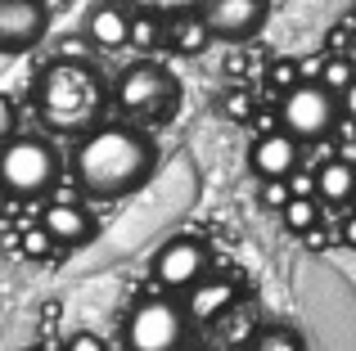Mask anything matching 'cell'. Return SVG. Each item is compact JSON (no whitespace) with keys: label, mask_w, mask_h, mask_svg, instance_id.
<instances>
[{"label":"cell","mask_w":356,"mask_h":351,"mask_svg":"<svg viewBox=\"0 0 356 351\" xmlns=\"http://www.w3.org/2000/svg\"><path fill=\"white\" fill-rule=\"evenodd\" d=\"M235 307V284L230 280H194L190 289H185V320H203V325H212V320L221 316V311Z\"/></svg>","instance_id":"obj_12"},{"label":"cell","mask_w":356,"mask_h":351,"mask_svg":"<svg viewBox=\"0 0 356 351\" xmlns=\"http://www.w3.org/2000/svg\"><path fill=\"white\" fill-rule=\"evenodd\" d=\"M27 351H45V347H27Z\"/></svg>","instance_id":"obj_30"},{"label":"cell","mask_w":356,"mask_h":351,"mask_svg":"<svg viewBox=\"0 0 356 351\" xmlns=\"http://www.w3.org/2000/svg\"><path fill=\"white\" fill-rule=\"evenodd\" d=\"M45 27H50V14L41 0H0V50L5 54L36 50Z\"/></svg>","instance_id":"obj_9"},{"label":"cell","mask_w":356,"mask_h":351,"mask_svg":"<svg viewBox=\"0 0 356 351\" xmlns=\"http://www.w3.org/2000/svg\"><path fill=\"white\" fill-rule=\"evenodd\" d=\"M9 126H14V99H9V95H0V135H5Z\"/></svg>","instance_id":"obj_28"},{"label":"cell","mask_w":356,"mask_h":351,"mask_svg":"<svg viewBox=\"0 0 356 351\" xmlns=\"http://www.w3.org/2000/svg\"><path fill=\"white\" fill-rule=\"evenodd\" d=\"M280 216H284V230L289 234H307V230L321 225V198H289L284 207H280Z\"/></svg>","instance_id":"obj_16"},{"label":"cell","mask_w":356,"mask_h":351,"mask_svg":"<svg viewBox=\"0 0 356 351\" xmlns=\"http://www.w3.org/2000/svg\"><path fill=\"white\" fill-rule=\"evenodd\" d=\"M226 117H230V122H248V117H252V90H248V81H239V86L226 90Z\"/></svg>","instance_id":"obj_20"},{"label":"cell","mask_w":356,"mask_h":351,"mask_svg":"<svg viewBox=\"0 0 356 351\" xmlns=\"http://www.w3.org/2000/svg\"><path fill=\"white\" fill-rule=\"evenodd\" d=\"M243 68H248V59H243V54L235 50V54H230V59H226V72H243Z\"/></svg>","instance_id":"obj_29"},{"label":"cell","mask_w":356,"mask_h":351,"mask_svg":"<svg viewBox=\"0 0 356 351\" xmlns=\"http://www.w3.org/2000/svg\"><path fill=\"white\" fill-rule=\"evenodd\" d=\"M352 189H356V171H352V162H343V158L321 162L316 176H312V194H321L330 207H348Z\"/></svg>","instance_id":"obj_14"},{"label":"cell","mask_w":356,"mask_h":351,"mask_svg":"<svg viewBox=\"0 0 356 351\" xmlns=\"http://www.w3.org/2000/svg\"><path fill=\"white\" fill-rule=\"evenodd\" d=\"M136 5H140V14H158V18H163V14H181V9H190L194 0H136Z\"/></svg>","instance_id":"obj_25"},{"label":"cell","mask_w":356,"mask_h":351,"mask_svg":"<svg viewBox=\"0 0 356 351\" xmlns=\"http://www.w3.org/2000/svg\"><path fill=\"white\" fill-rule=\"evenodd\" d=\"M243 334H252V316H248V320L235 316V320L226 325V338H230V343H243Z\"/></svg>","instance_id":"obj_27"},{"label":"cell","mask_w":356,"mask_h":351,"mask_svg":"<svg viewBox=\"0 0 356 351\" xmlns=\"http://www.w3.org/2000/svg\"><path fill=\"white\" fill-rule=\"evenodd\" d=\"M352 36H356V18L343 14L339 23L325 32V59H352Z\"/></svg>","instance_id":"obj_19"},{"label":"cell","mask_w":356,"mask_h":351,"mask_svg":"<svg viewBox=\"0 0 356 351\" xmlns=\"http://www.w3.org/2000/svg\"><path fill=\"white\" fill-rule=\"evenodd\" d=\"M108 108V86L86 59H54L36 77V113L50 131H81L99 126Z\"/></svg>","instance_id":"obj_2"},{"label":"cell","mask_w":356,"mask_h":351,"mask_svg":"<svg viewBox=\"0 0 356 351\" xmlns=\"http://www.w3.org/2000/svg\"><path fill=\"white\" fill-rule=\"evenodd\" d=\"M23 252L32 257V262H45V257L54 252V243H50V234H45L41 225H27L23 230Z\"/></svg>","instance_id":"obj_23"},{"label":"cell","mask_w":356,"mask_h":351,"mask_svg":"<svg viewBox=\"0 0 356 351\" xmlns=\"http://www.w3.org/2000/svg\"><path fill=\"white\" fill-rule=\"evenodd\" d=\"M59 180V153L41 135H9L0 144V185L18 198H36Z\"/></svg>","instance_id":"obj_4"},{"label":"cell","mask_w":356,"mask_h":351,"mask_svg":"<svg viewBox=\"0 0 356 351\" xmlns=\"http://www.w3.org/2000/svg\"><path fill=\"white\" fill-rule=\"evenodd\" d=\"M252 351H302V343H298L293 329H266Z\"/></svg>","instance_id":"obj_21"},{"label":"cell","mask_w":356,"mask_h":351,"mask_svg":"<svg viewBox=\"0 0 356 351\" xmlns=\"http://www.w3.org/2000/svg\"><path fill=\"white\" fill-rule=\"evenodd\" d=\"M203 271H208V248L190 234L167 239L154 257V280L163 284V289H176V293L190 289L194 280H203Z\"/></svg>","instance_id":"obj_8"},{"label":"cell","mask_w":356,"mask_h":351,"mask_svg":"<svg viewBox=\"0 0 356 351\" xmlns=\"http://www.w3.org/2000/svg\"><path fill=\"white\" fill-rule=\"evenodd\" d=\"M316 86H325L334 99L348 95L356 86V72H352V59H321V68H316Z\"/></svg>","instance_id":"obj_17"},{"label":"cell","mask_w":356,"mask_h":351,"mask_svg":"<svg viewBox=\"0 0 356 351\" xmlns=\"http://www.w3.org/2000/svg\"><path fill=\"white\" fill-rule=\"evenodd\" d=\"M199 18L208 36L221 41H252L266 23V0H203Z\"/></svg>","instance_id":"obj_7"},{"label":"cell","mask_w":356,"mask_h":351,"mask_svg":"<svg viewBox=\"0 0 356 351\" xmlns=\"http://www.w3.org/2000/svg\"><path fill=\"white\" fill-rule=\"evenodd\" d=\"M118 104V113L127 117V126H163L176 117V108H181V81L172 77V72L163 68V63L154 59H140L131 63V68H122V77L113 81V95H108Z\"/></svg>","instance_id":"obj_3"},{"label":"cell","mask_w":356,"mask_h":351,"mask_svg":"<svg viewBox=\"0 0 356 351\" xmlns=\"http://www.w3.org/2000/svg\"><path fill=\"white\" fill-rule=\"evenodd\" d=\"M257 198H261V207H270V212H280L293 194H289V180H261V189H257Z\"/></svg>","instance_id":"obj_24"},{"label":"cell","mask_w":356,"mask_h":351,"mask_svg":"<svg viewBox=\"0 0 356 351\" xmlns=\"http://www.w3.org/2000/svg\"><path fill=\"white\" fill-rule=\"evenodd\" d=\"M127 45H136V50H158V45H163V18L158 14L127 18Z\"/></svg>","instance_id":"obj_18"},{"label":"cell","mask_w":356,"mask_h":351,"mask_svg":"<svg viewBox=\"0 0 356 351\" xmlns=\"http://www.w3.org/2000/svg\"><path fill=\"white\" fill-rule=\"evenodd\" d=\"M68 351H104V338H95V334H86V329H81V334L68 338Z\"/></svg>","instance_id":"obj_26"},{"label":"cell","mask_w":356,"mask_h":351,"mask_svg":"<svg viewBox=\"0 0 356 351\" xmlns=\"http://www.w3.org/2000/svg\"><path fill=\"white\" fill-rule=\"evenodd\" d=\"M163 41L172 45L176 54H185V59H194V54H203L208 50V27H203V18H199V9H181V14H172L163 23Z\"/></svg>","instance_id":"obj_13"},{"label":"cell","mask_w":356,"mask_h":351,"mask_svg":"<svg viewBox=\"0 0 356 351\" xmlns=\"http://www.w3.org/2000/svg\"><path fill=\"white\" fill-rule=\"evenodd\" d=\"M185 311L167 298H149L127 320V351H181Z\"/></svg>","instance_id":"obj_6"},{"label":"cell","mask_w":356,"mask_h":351,"mask_svg":"<svg viewBox=\"0 0 356 351\" xmlns=\"http://www.w3.org/2000/svg\"><path fill=\"white\" fill-rule=\"evenodd\" d=\"M298 140H289L284 131H266L257 135V144H252L248 153V167L261 176V180H289V176L298 171Z\"/></svg>","instance_id":"obj_11"},{"label":"cell","mask_w":356,"mask_h":351,"mask_svg":"<svg viewBox=\"0 0 356 351\" xmlns=\"http://www.w3.org/2000/svg\"><path fill=\"white\" fill-rule=\"evenodd\" d=\"M339 99L330 95L325 86H316V81H298V86L284 90V99H280V131L289 135V140H325L330 135V126L339 122Z\"/></svg>","instance_id":"obj_5"},{"label":"cell","mask_w":356,"mask_h":351,"mask_svg":"<svg viewBox=\"0 0 356 351\" xmlns=\"http://www.w3.org/2000/svg\"><path fill=\"white\" fill-rule=\"evenodd\" d=\"M266 77H270V86H275L280 95H284L289 86H298V81H302V72H298V59H275Z\"/></svg>","instance_id":"obj_22"},{"label":"cell","mask_w":356,"mask_h":351,"mask_svg":"<svg viewBox=\"0 0 356 351\" xmlns=\"http://www.w3.org/2000/svg\"><path fill=\"white\" fill-rule=\"evenodd\" d=\"M154 162L158 149L140 126L99 122L81 135L77 153H72V176L90 198H122L154 176Z\"/></svg>","instance_id":"obj_1"},{"label":"cell","mask_w":356,"mask_h":351,"mask_svg":"<svg viewBox=\"0 0 356 351\" xmlns=\"http://www.w3.org/2000/svg\"><path fill=\"white\" fill-rule=\"evenodd\" d=\"M41 230L50 234L54 248H81V243H90V234H95V221H90V212L81 207V203L54 198L50 207L41 212Z\"/></svg>","instance_id":"obj_10"},{"label":"cell","mask_w":356,"mask_h":351,"mask_svg":"<svg viewBox=\"0 0 356 351\" xmlns=\"http://www.w3.org/2000/svg\"><path fill=\"white\" fill-rule=\"evenodd\" d=\"M86 36L99 50H122L127 45V14L118 5H95L86 14Z\"/></svg>","instance_id":"obj_15"}]
</instances>
